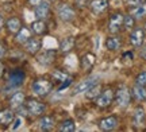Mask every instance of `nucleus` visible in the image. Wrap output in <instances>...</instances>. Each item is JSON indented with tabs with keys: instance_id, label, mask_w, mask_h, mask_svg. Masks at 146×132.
I'll return each mask as SVG.
<instances>
[{
	"instance_id": "obj_1",
	"label": "nucleus",
	"mask_w": 146,
	"mask_h": 132,
	"mask_svg": "<svg viewBox=\"0 0 146 132\" xmlns=\"http://www.w3.org/2000/svg\"><path fill=\"white\" fill-rule=\"evenodd\" d=\"M33 92L38 96H46L50 93V90H52L53 85L50 81H47V79H43V78H39V79H35L34 82H33Z\"/></svg>"
},
{
	"instance_id": "obj_2",
	"label": "nucleus",
	"mask_w": 146,
	"mask_h": 132,
	"mask_svg": "<svg viewBox=\"0 0 146 132\" xmlns=\"http://www.w3.org/2000/svg\"><path fill=\"white\" fill-rule=\"evenodd\" d=\"M115 101L116 104L122 108H126V106L130 105V101H131V92L127 88H120V89L116 90V93L114 95Z\"/></svg>"
},
{
	"instance_id": "obj_3",
	"label": "nucleus",
	"mask_w": 146,
	"mask_h": 132,
	"mask_svg": "<svg viewBox=\"0 0 146 132\" xmlns=\"http://www.w3.org/2000/svg\"><path fill=\"white\" fill-rule=\"evenodd\" d=\"M26 109L33 116H39V115H42V113L45 112L46 106H45L43 102L35 100V99H29L26 102Z\"/></svg>"
},
{
	"instance_id": "obj_4",
	"label": "nucleus",
	"mask_w": 146,
	"mask_h": 132,
	"mask_svg": "<svg viewBox=\"0 0 146 132\" xmlns=\"http://www.w3.org/2000/svg\"><path fill=\"white\" fill-rule=\"evenodd\" d=\"M99 84V77H89V78H87L85 81H83V82H80V84L74 88V90H73V95H80V93H85L87 90H89L92 86H95V85Z\"/></svg>"
},
{
	"instance_id": "obj_5",
	"label": "nucleus",
	"mask_w": 146,
	"mask_h": 132,
	"mask_svg": "<svg viewBox=\"0 0 146 132\" xmlns=\"http://www.w3.org/2000/svg\"><path fill=\"white\" fill-rule=\"evenodd\" d=\"M123 16L125 15H122L120 12H116L114 15H111L108 28L112 34H118V32L123 28Z\"/></svg>"
},
{
	"instance_id": "obj_6",
	"label": "nucleus",
	"mask_w": 146,
	"mask_h": 132,
	"mask_svg": "<svg viewBox=\"0 0 146 132\" xmlns=\"http://www.w3.org/2000/svg\"><path fill=\"white\" fill-rule=\"evenodd\" d=\"M114 101V92L111 89H106L103 92H100V95L98 96L96 104L100 108H107L111 105V102Z\"/></svg>"
},
{
	"instance_id": "obj_7",
	"label": "nucleus",
	"mask_w": 146,
	"mask_h": 132,
	"mask_svg": "<svg viewBox=\"0 0 146 132\" xmlns=\"http://www.w3.org/2000/svg\"><path fill=\"white\" fill-rule=\"evenodd\" d=\"M145 42V31L142 28H133L130 34V43L134 47H142Z\"/></svg>"
},
{
	"instance_id": "obj_8",
	"label": "nucleus",
	"mask_w": 146,
	"mask_h": 132,
	"mask_svg": "<svg viewBox=\"0 0 146 132\" xmlns=\"http://www.w3.org/2000/svg\"><path fill=\"white\" fill-rule=\"evenodd\" d=\"M58 16L64 22H70L74 19L76 12H74V10L69 4H61L58 7Z\"/></svg>"
},
{
	"instance_id": "obj_9",
	"label": "nucleus",
	"mask_w": 146,
	"mask_h": 132,
	"mask_svg": "<svg viewBox=\"0 0 146 132\" xmlns=\"http://www.w3.org/2000/svg\"><path fill=\"white\" fill-rule=\"evenodd\" d=\"M49 12H50V4H49V1H45V0H42L39 4L35 5V10H34V14H35V18L36 19H46L47 16H49Z\"/></svg>"
},
{
	"instance_id": "obj_10",
	"label": "nucleus",
	"mask_w": 146,
	"mask_h": 132,
	"mask_svg": "<svg viewBox=\"0 0 146 132\" xmlns=\"http://www.w3.org/2000/svg\"><path fill=\"white\" fill-rule=\"evenodd\" d=\"M145 119H146V113H145V108L142 105H138L134 111L133 115V124L135 127H141L145 124Z\"/></svg>"
},
{
	"instance_id": "obj_11",
	"label": "nucleus",
	"mask_w": 146,
	"mask_h": 132,
	"mask_svg": "<svg viewBox=\"0 0 146 132\" xmlns=\"http://www.w3.org/2000/svg\"><path fill=\"white\" fill-rule=\"evenodd\" d=\"M42 43L38 38H30L26 43H25V49L29 54H36L39 50H41Z\"/></svg>"
},
{
	"instance_id": "obj_12",
	"label": "nucleus",
	"mask_w": 146,
	"mask_h": 132,
	"mask_svg": "<svg viewBox=\"0 0 146 132\" xmlns=\"http://www.w3.org/2000/svg\"><path fill=\"white\" fill-rule=\"evenodd\" d=\"M116 125H118V119L114 116L106 117L99 123L100 129H103V131H112L116 128Z\"/></svg>"
},
{
	"instance_id": "obj_13",
	"label": "nucleus",
	"mask_w": 146,
	"mask_h": 132,
	"mask_svg": "<svg viewBox=\"0 0 146 132\" xmlns=\"http://www.w3.org/2000/svg\"><path fill=\"white\" fill-rule=\"evenodd\" d=\"M23 79H25V73L22 70H15V72L11 73L8 85H10L11 88H16V86H19L23 82Z\"/></svg>"
},
{
	"instance_id": "obj_14",
	"label": "nucleus",
	"mask_w": 146,
	"mask_h": 132,
	"mask_svg": "<svg viewBox=\"0 0 146 132\" xmlns=\"http://www.w3.org/2000/svg\"><path fill=\"white\" fill-rule=\"evenodd\" d=\"M131 15L135 18V20L143 19L146 16V1H142L138 5H134V8L131 10Z\"/></svg>"
},
{
	"instance_id": "obj_15",
	"label": "nucleus",
	"mask_w": 146,
	"mask_h": 132,
	"mask_svg": "<svg viewBox=\"0 0 146 132\" xmlns=\"http://www.w3.org/2000/svg\"><path fill=\"white\" fill-rule=\"evenodd\" d=\"M91 10L96 12V14H100L108 8V0H92L91 1Z\"/></svg>"
},
{
	"instance_id": "obj_16",
	"label": "nucleus",
	"mask_w": 146,
	"mask_h": 132,
	"mask_svg": "<svg viewBox=\"0 0 146 132\" xmlns=\"http://www.w3.org/2000/svg\"><path fill=\"white\" fill-rule=\"evenodd\" d=\"M131 96L137 101H145L146 100V88L135 84V86L131 89Z\"/></svg>"
},
{
	"instance_id": "obj_17",
	"label": "nucleus",
	"mask_w": 146,
	"mask_h": 132,
	"mask_svg": "<svg viewBox=\"0 0 146 132\" xmlns=\"http://www.w3.org/2000/svg\"><path fill=\"white\" fill-rule=\"evenodd\" d=\"M120 46H122V42H120L119 38L115 37V35L108 37L106 39V47L108 50H111V51H118L120 49Z\"/></svg>"
},
{
	"instance_id": "obj_18",
	"label": "nucleus",
	"mask_w": 146,
	"mask_h": 132,
	"mask_svg": "<svg viewBox=\"0 0 146 132\" xmlns=\"http://www.w3.org/2000/svg\"><path fill=\"white\" fill-rule=\"evenodd\" d=\"M53 78L56 79L57 82H61V84H64L62 86H61V89H62V88H65V86H68V85L70 84V77H69L66 73L61 72V70L54 72V73H53Z\"/></svg>"
},
{
	"instance_id": "obj_19",
	"label": "nucleus",
	"mask_w": 146,
	"mask_h": 132,
	"mask_svg": "<svg viewBox=\"0 0 146 132\" xmlns=\"http://www.w3.org/2000/svg\"><path fill=\"white\" fill-rule=\"evenodd\" d=\"M54 57H56V51L54 50H46V51H43L42 54H39L38 62H41L43 65H49L53 62Z\"/></svg>"
},
{
	"instance_id": "obj_20",
	"label": "nucleus",
	"mask_w": 146,
	"mask_h": 132,
	"mask_svg": "<svg viewBox=\"0 0 146 132\" xmlns=\"http://www.w3.org/2000/svg\"><path fill=\"white\" fill-rule=\"evenodd\" d=\"M54 119L52 116H43L39 120V128H41L42 131H50L54 128Z\"/></svg>"
},
{
	"instance_id": "obj_21",
	"label": "nucleus",
	"mask_w": 146,
	"mask_h": 132,
	"mask_svg": "<svg viewBox=\"0 0 146 132\" xmlns=\"http://www.w3.org/2000/svg\"><path fill=\"white\" fill-rule=\"evenodd\" d=\"M30 38H31V31L29 28H26V27H22L21 30L16 32V42H19V43L25 45Z\"/></svg>"
},
{
	"instance_id": "obj_22",
	"label": "nucleus",
	"mask_w": 146,
	"mask_h": 132,
	"mask_svg": "<svg viewBox=\"0 0 146 132\" xmlns=\"http://www.w3.org/2000/svg\"><path fill=\"white\" fill-rule=\"evenodd\" d=\"M95 59L96 58H95L94 54L87 53L83 58H81V68H83L84 70H91L92 66L95 65Z\"/></svg>"
},
{
	"instance_id": "obj_23",
	"label": "nucleus",
	"mask_w": 146,
	"mask_h": 132,
	"mask_svg": "<svg viewBox=\"0 0 146 132\" xmlns=\"http://www.w3.org/2000/svg\"><path fill=\"white\" fill-rule=\"evenodd\" d=\"M73 46H74V38L66 37V38H64L62 41H61V43H60V50L62 53H68V51H70L73 49Z\"/></svg>"
},
{
	"instance_id": "obj_24",
	"label": "nucleus",
	"mask_w": 146,
	"mask_h": 132,
	"mask_svg": "<svg viewBox=\"0 0 146 132\" xmlns=\"http://www.w3.org/2000/svg\"><path fill=\"white\" fill-rule=\"evenodd\" d=\"M25 102V95L22 92H16L12 95V97L10 99V105L12 108H19L22 106V104Z\"/></svg>"
},
{
	"instance_id": "obj_25",
	"label": "nucleus",
	"mask_w": 146,
	"mask_h": 132,
	"mask_svg": "<svg viewBox=\"0 0 146 132\" xmlns=\"http://www.w3.org/2000/svg\"><path fill=\"white\" fill-rule=\"evenodd\" d=\"M14 117H15V115H14V112L11 111V109H3V111H0V124L7 125V124H10L14 120Z\"/></svg>"
},
{
	"instance_id": "obj_26",
	"label": "nucleus",
	"mask_w": 146,
	"mask_h": 132,
	"mask_svg": "<svg viewBox=\"0 0 146 132\" xmlns=\"http://www.w3.org/2000/svg\"><path fill=\"white\" fill-rule=\"evenodd\" d=\"M7 28L10 30L11 32H18L22 28V23L18 18H11L7 20Z\"/></svg>"
},
{
	"instance_id": "obj_27",
	"label": "nucleus",
	"mask_w": 146,
	"mask_h": 132,
	"mask_svg": "<svg viewBox=\"0 0 146 132\" xmlns=\"http://www.w3.org/2000/svg\"><path fill=\"white\" fill-rule=\"evenodd\" d=\"M31 30L35 34H38V35H42V34H45V31H46V24H45L43 20L38 19V20H35L31 24Z\"/></svg>"
},
{
	"instance_id": "obj_28",
	"label": "nucleus",
	"mask_w": 146,
	"mask_h": 132,
	"mask_svg": "<svg viewBox=\"0 0 146 132\" xmlns=\"http://www.w3.org/2000/svg\"><path fill=\"white\" fill-rule=\"evenodd\" d=\"M74 129H76V124L72 119H66L65 121H62L61 127H60V131L62 132H73Z\"/></svg>"
},
{
	"instance_id": "obj_29",
	"label": "nucleus",
	"mask_w": 146,
	"mask_h": 132,
	"mask_svg": "<svg viewBox=\"0 0 146 132\" xmlns=\"http://www.w3.org/2000/svg\"><path fill=\"white\" fill-rule=\"evenodd\" d=\"M135 26V18L131 15H125L123 16V28L126 30H133Z\"/></svg>"
},
{
	"instance_id": "obj_30",
	"label": "nucleus",
	"mask_w": 146,
	"mask_h": 132,
	"mask_svg": "<svg viewBox=\"0 0 146 132\" xmlns=\"http://www.w3.org/2000/svg\"><path fill=\"white\" fill-rule=\"evenodd\" d=\"M100 90H102V88H100V85H95V86H92L89 90H87L85 92V96H87V99H89V100H92V99H96L98 96L100 95Z\"/></svg>"
},
{
	"instance_id": "obj_31",
	"label": "nucleus",
	"mask_w": 146,
	"mask_h": 132,
	"mask_svg": "<svg viewBox=\"0 0 146 132\" xmlns=\"http://www.w3.org/2000/svg\"><path fill=\"white\" fill-rule=\"evenodd\" d=\"M135 84L146 88V72H142L135 77Z\"/></svg>"
},
{
	"instance_id": "obj_32",
	"label": "nucleus",
	"mask_w": 146,
	"mask_h": 132,
	"mask_svg": "<svg viewBox=\"0 0 146 132\" xmlns=\"http://www.w3.org/2000/svg\"><path fill=\"white\" fill-rule=\"evenodd\" d=\"M22 124H23V119H22L21 116L14 117V124L11 125V129H12V131H16V129H19V128L22 127Z\"/></svg>"
},
{
	"instance_id": "obj_33",
	"label": "nucleus",
	"mask_w": 146,
	"mask_h": 132,
	"mask_svg": "<svg viewBox=\"0 0 146 132\" xmlns=\"http://www.w3.org/2000/svg\"><path fill=\"white\" fill-rule=\"evenodd\" d=\"M139 55H141V58L146 59V46H143V47L141 49V53H139Z\"/></svg>"
},
{
	"instance_id": "obj_34",
	"label": "nucleus",
	"mask_w": 146,
	"mask_h": 132,
	"mask_svg": "<svg viewBox=\"0 0 146 132\" xmlns=\"http://www.w3.org/2000/svg\"><path fill=\"white\" fill-rule=\"evenodd\" d=\"M4 53H5V49H4V45L3 43L0 42V58L4 55Z\"/></svg>"
},
{
	"instance_id": "obj_35",
	"label": "nucleus",
	"mask_w": 146,
	"mask_h": 132,
	"mask_svg": "<svg viewBox=\"0 0 146 132\" xmlns=\"http://www.w3.org/2000/svg\"><path fill=\"white\" fill-rule=\"evenodd\" d=\"M30 1V4H33V5H36V4H39L42 0H29Z\"/></svg>"
},
{
	"instance_id": "obj_36",
	"label": "nucleus",
	"mask_w": 146,
	"mask_h": 132,
	"mask_svg": "<svg viewBox=\"0 0 146 132\" xmlns=\"http://www.w3.org/2000/svg\"><path fill=\"white\" fill-rule=\"evenodd\" d=\"M1 27H3V18L0 16V28H1Z\"/></svg>"
},
{
	"instance_id": "obj_37",
	"label": "nucleus",
	"mask_w": 146,
	"mask_h": 132,
	"mask_svg": "<svg viewBox=\"0 0 146 132\" xmlns=\"http://www.w3.org/2000/svg\"><path fill=\"white\" fill-rule=\"evenodd\" d=\"M1 74H3V65L0 64V76H1Z\"/></svg>"
}]
</instances>
